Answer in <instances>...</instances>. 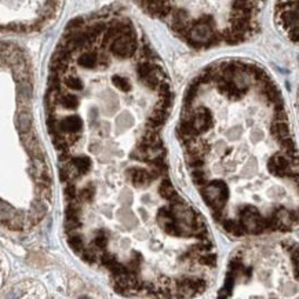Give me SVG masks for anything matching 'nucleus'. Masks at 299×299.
<instances>
[{"label":"nucleus","mask_w":299,"mask_h":299,"mask_svg":"<svg viewBox=\"0 0 299 299\" xmlns=\"http://www.w3.org/2000/svg\"><path fill=\"white\" fill-rule=\"evenodd\" d=\"M195 48L244 42L258 29L262 0H138Z\"/></svg>","instance_id":"nucleus-1"},{"label":"nucleus","mask_w":299,"mask_h":299,"mask_svg":"<svg viewBox=\"0 0 299 299\" xmlns=\"http://www.w3.org/2000/svg\"><path fill=\"white\" fill-rule=\"evenodd\" d=\"M278 21L291 40L298 39V21H296V0H278Z\"/></svg>","instance_id":"nucleus-2"},{"label":"nucleus","mask_w":299,"mask_h":299,"mask_svg":"<svg viewBox=\"0 0 299 299\" xmlns=\"http://www.w3.org/2000/svg\"><path fill=\"white\" fill-rule=\"evenodd\" d=\"M159 193H160V196L163 199H166L167 201H175L178 199H181L180 193L177 192L172 184H171V181L164 177V180L160 182V186H159Z\"/></svg>","instance_id":"nucleus-3"},{"label":"nucleus","mask_w":299,"mask_h":299,"mask_svg":"<svg viewBox=\"0 0 299 299\" xmlns=\"http://www.w3.org/2000/svg\"><path fill=\"white\" fill-rule=\"evenodd\" d=\"M192 178H193V182H195L199 188H201V186L205 185V182H207V180H205V172L201 170V168L192 170Z\"/></svg>","instance_id":"nucleus-4"}]
</instances>
